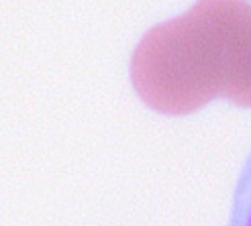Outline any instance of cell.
I'll use <instances>...</instances> for the list:
<instances>
[{
	"instance_id": "cell-1",
	"label": "cell",
	"mask_w": 251,
	"mask_h": 226,
	"mask_svg": "<svg viewBox=\"0 0 251 226\" xmlns=\"http://www.w3.org/2000/svg\"><path fill=\"white\" fill-rule=\"evenodd\" d=\"M227 226H251V155L247 157L237 181Z\"/></svg>"
}]
</instances>
